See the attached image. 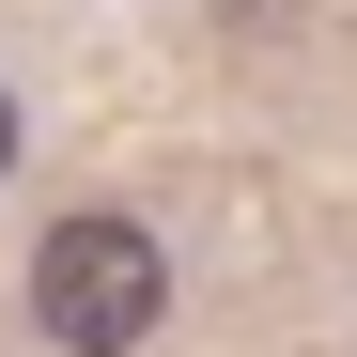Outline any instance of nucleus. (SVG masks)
<instances>
[{
  "mask_svg": "<svg viewBox=\"0 0 357 357\" xmlns=\"http://www.w3.org/2000/svg\"><path fill=\"white\" fill-rule=\"evenodd\" d=\"M0 171H16V93H0Z\"/></svg>",
  "mask_w": 357,
  "mask_h": 357,
  "instance_id": "obj_2",
  "label": "nucleus"
},
{
  "mask_svg": "<svg viewBox=\"0 0 357 357\" xmlns=\"http://www.w3.org/2000/svg\"><path fill=\"white\" fill-rule=\"evenodd\" d=\"M31 311H47V342H78V357H140L155 311H171V249L140 218H63L31 249Z\"/></svg>",
  "mask_w": 357,
  "mask_h": 357,
  "instance_id": "obj_1",
  "label": "nucleus"
}]
</instances>
